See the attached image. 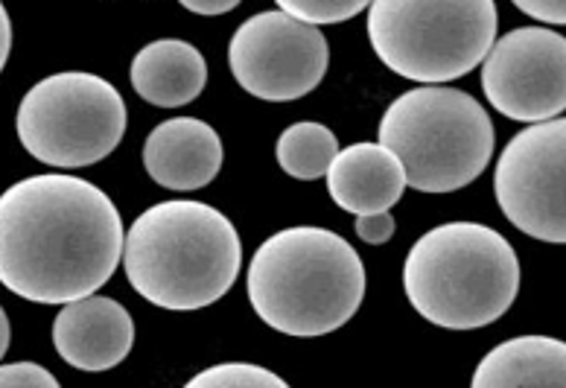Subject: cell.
I'll use <instances>...</instances> for the list:
<instances>
[{"mask_svg": "<svg viewBox=\"0 0 566 388\" xmlns=\"http://www.w3.org/2000/svg\"><path fill=\"white\" fill-rule=\"evenodd\" d=\"M470 388H566V345L552 336H517L476 365Z\"/></svg>", "mask_w": 566, "mask_h": 388, "instance_id": "obj_15", "label": "cell"}, {"mask_svg": "<svg viewBox=\"0 0 566 388\" xmlns=\"http://www.w3.org/2000/svg\"><path fill=\"white\" fill-rule=\"evenodd\" d=\"M327 190L342 211L368 217L400 202L406 190L403 167L380 144H354L339 149L327 170Z\"/></svg>", "mask_w": 566, "mask_h": 388, "instance_id": "obj_13", "label": "cell"}, {"mask_svg": "<svg viewBox=\"0 0 566 388\" xmlns=\"http://www.w3.org/2000/svg\"><path fill=\"white\" fill-rule=\"evenodd\" d=\"M132 88L149 106L178 108L193 103L208 85V62L190 41L161 39L138 50L129 71Z\"/></svg>", "mask_w": 566, "mask_h": 388, "instance_id": "obj_14", "label": "cell"}, {"mask_svg": "<svg viewBox=\"0 0 566 388\" xmlns=\"http://www.w3.org/2000/svg\"><path fill=\"white\" fill-rule=\"evenodd\" d=\"M53 345L76 371H108L129 356L135 322L120 301L88 295L62 307L53 322Z\"/></svg>", "mask_w": 566, "mask_h": 388, "instance_id": "obj_11", "label": "cell"}, {"mask_svg": "<svg viewBox=\"0 0 566 388\" xmlns=\"http://www.w3.org/2000/svg\"><path fill=\"white\" fill-rule=\"evenodd\" d=\"M283 15L295 18L301 24L316 27L318 24H342L350 21L354 15L365 12L363 0H281L277 3Z\"/></svg>", "mask_w": 566, "mask_h": 388, "instance_id": "obj_18", "label": "cell"}, {"mask_svg": "<svg viewBox=\"0 0 566 388\" xmlns=\"http://www.w3.org/2000/svg\"><path fill=\"white\" fill-rule=\"evenodd\" d=\"M123 240L120 211L85 178L30 176L0 196V283L18 298H88L117 272Z\"/></svg>", "mask_w": 566, "mask_h": 388, "instance_id": "obj_1", "label": "cell"}, {"mask_svg": "<svg viewBox=\"0 0 566 388\" xmlns=\"http://www.w3.org/2000/svg\"><path fill=\"white\" fill-rule=\"evenodd\" d=\"M380 146L400 161L406 187L453 193L485 172L494 155V123L468 91L423 85L386 108Z\"/></svg>", "mask_w": 566, "mask_h": 388, "instance_id": "obj_5", "label": "cell"}, {"mask_svg": "<svg viewBox=\"0 0 566 388\" xmlns=\"http://www.w3.org/2000/svg\"><path fill=\"white\" fill-rule=\"evenodd\" d=\"M9 50H12V21L7 15V7L0 3V71L7 65Z\"/></svg>", "mask_w": 566, "mask_h": 388, "instance_id": "obj_23", "label": "cell"}, {"mask_svg": "<svg viewBox=\"0 0 566 388\" xmlns=\"http://www.w3.org/2000/svg\"><path fill=\"white\" fill-rule=\"evenodd\" d=\"M482 91L500 114L520 123H546L566 108L564 35L520 27L494 41L482 62Z\"/></svg>", "mask_w": 566, "mask_h": 388, "instance_id": "obj_10", "label": "cell"}, {"mask_svg": "<svg viewBox=\"0 0 566 388\" xmlns=\"http://www.w3.org/2000/svg\"><path fill=\"white\" fill-rule=\"evenodd\" d=\"M520 12L537 18L543 24H564L566 21V7L564 0H517Z\"/></svg>", "mask_w": 566, "mask_h": 388, "instance_id": "obj_21", "label": "cell"}, {"mask_svg": "<svg viewBox=\"0 0 566 388\" xmlns=\"http://www.w3.org/2000/svg\"><path fill=\"white\" fill-rule=\"evenodd\" d=\"M395 228H397V222L389 211L368 213V217H356V234H359V240L368 245L389 243L391 234H395Z\"/></svg>", "mask_w": 566, "mask_h": 388, "instance_id": "obj_20", "label": "cell"}, {"mask_svg": "<svg viewBox=\"0 0 566 388\" xmlns=\"http://www.w3.org/2000/svg\"><path fill=\"white\" fill-rule=\"evenodd\" d=\"M243 266L234 222L205 202L170 199L132 222L123 269L140 298L172 313H193L231 292Z\"/></svg>", "mask_w": 566, "mask_h": 388, "instance_id": "obj_2", "label": "cell"}, {"mask_svg": "<svg viewBox=\"0 0 566 388\" xmlns=\"http://www.w3.org/2000/svg\"><path fill=\"white\" fill-rule=\"evenodd\" d=\"M494 0H374L368 39L389 71L444 85L476 71L496 41Z\"/></svg>", "mask_w": 566, "mask_h": 388, "instance_id": "obj_6", "label": "cell"}, {"mask_svg": "<svg viewBox=\"0 0 566 388\" xmlns=\"http://www.w3.org/2000/svg\"><path fill=\"white\" fill-rule=\"evenodd\" d=\"M185 388H290V382L263 365L222 363L196 374L193 380L185 382Z\"/></svg>", "mask_w": 566, "mask_h": 388, "instance_id": "obj_17", "label": "cell"}, {"mask_svg": "<svg viewBox=\"0 0 566 388\" xmlns=\"http://www.w3.org/2000/svg\"><path fill=\"white\" fill-rule=\"evenodd\" d=\"M275 155L290 178L316 181L327 176L333 158L339 155V140L322 123H292L277 138Z\"/></svg>", "mask_w": 566, "mask_h": 388, "instance_id": "obj_16", "label": "cell"}, {"mask_svg": "<svg viewBox=\"0 0 566 388\" xmlns=\"http://www.w3.org/2000/svg\"><path fill=\"white\" fill-rule=\"evenodd\" d=\"M566 120L534 123L502 149L494 193L523 234L560 245L566 240Z\"/></svg>", "mask_w": 566, "mask_h": 388, "instance_id": "obj_9", "label": "cell"}, {"mask_svg": "<svg viewBox=\"0 0 566 388\" xmlns=\"http://www.w3.org/2000/svg\"><path fill=\"white\" fill-rule=\"evenodd\" d=\"M181 7L187 12H196V15H226V12H234L237 0H181Z\"/></svg>", "mask_w": 566, "mask_h": 388, "instance_id": "obj_22", "label": "cell"}, {"mask_svg": "<svg viewBox=\"0 0 566 388\" xmlns=\"http://www.w3.org/2000/svg\"><path fill=\"white\" fill-rule=\"evenodd\" d=\"M245 292L272 331L316 339L356 316L365 298L363 258L331 228H283L254 251Z\"/></svg>", "mask_w": 566, "mask_h": 388, "instance_id": "obj_3", "label": "cell"}, {"mask_svg": "<svg viewBox=\"0 0 566 388\" xmlns=\"http://www.w3.org/2000/svg\"><path fill=\"white\" fill-rule=\"evenodd\" d=\"M0 388H62L44 365L12 363L0 365Z\"/></svg>", "mask_w": 566, "mask_h": 388, "instance_id": "obj_19", "label": "cell"}, {"mask_svg": "<svg viewBox=\"0 0 566 388\" xmlns=\"http://www.w3.org/2000/svg\"><path fill=\"white\" fill-rule=\"evenodd\" d=\"M144 167L155 185L167 190H199L222 170V140L205 120L172 117L149 132Z\"/></svg>", "mask_w": 566, "mask_h": 388, "instance_id": "obj_12", "label": "cell"}, {"mask_svg": "<svg viewBox=\"0 0 566 388\" xmlns=\"http://www.w3.org/2000/svg\"><path fill=\"white\" fill-rule=\"evenodd\" d=\"M18 140L35 161L80 170L103 161L126 135V103L103 76L53 73L35 82L15 117Z\"/></svg>", "mask_w": 566, "mask_h": 388, "instance_id": "obj_7", "label": "cell"}, {"mask_svg": "<svg viewBox=\"0 0 566 388\" xmlns=\"http://www.w3.org/2000/svg\"><path fill=\"white\" fill-rule=\"evenodd\" d=\"M406 298L447 331H476L511 310L520 292L514 245L479 222H447L418 240L403 266Z\"/></svg>", "mask_w": 566, "mask_h": 388, "instance_id": "obj_4", "label": "cell"}, {"mask_svg": "<svg viewBox=\"0 0 566 388\" xmlns=\"http://www.w3.org/2000/svg\"><path fill=\"white\" fill-rule=\"evenodd\" d=\"M9 336H12V331H9L7 310L0 307V359H3V354L9 350Z\"/></svg>", "mask_w": 566, "mask_h": 388, "instance_id": "obj_24", "label": "cell"}, {"mask_svg": "<svg viewBox=\"0 0 566 388\" xmlns=\"http://www.w3.org/2000/svg\"><path fill=\"white\" fill-rule=\"evenodd\" d=\"M331 48L322 30L275 12H258L228 44L237 85L266 103H292L322 85Z\"/></svg>", "mask_w": 566, "mask_h": 388, "instance_id": "obj_8", "label": "cell"}]
</instances>
